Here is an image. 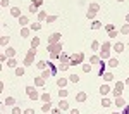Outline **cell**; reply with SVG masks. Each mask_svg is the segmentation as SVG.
Wrapping results in <instances>:
<instances>
[{"mask_svg":"<svg viewBox=\"0 0 129 114\" xmlns=\"http://www.w3.org/2000/svg\"><path fill=\"white\" fill-rule=\"evenodd\" d=\"M47 50L50 52L52 61H55V59H59V55L62 54V43H60V41H59V43H50V45L47 47Z\"/></svg>","mask_w":129,"mask_h":114,"instance_id":"obj_1","label":"cell"},{"mask_svg":"<svg viewBox=\"0 0 129 114\" xmlns=\"http://www.w3.org/2000/svg\"><path fill=\"white\" fill-rule=\"evenodd\" d=\"M84 61V54H74L69 61V66H76V64H81Z\"/></svg>","mask_w":129,"mask_h":114,"instance_id":"obj_2","label":"cell"},{"mask_svg":"<svg viewBox=\"0 0 129 114\" xmlns=\"http://www.w3.org/2000/svg\"><path fill=\"white\" fill-rule=\"evenodd\" d=\"M36 57V48H29V52H28V55H26V59H24V64L26 66H29L33 64V59Z\"/></svg>","mask_w":129,"mask_h":114,"instance_id":"obj_3","label":"cell"},{"mask_svg":"<svg viewBox=\"0 0 129 114\" xmlns=\"http://www.w3.org/2000/svg\"><path fill=\"white\" fill-rule=\"evenodd\" d=\"M124 85H126V83H122V81H117V83H115V88H114V97H121V92H122Z\"/></svg>","mask_w":129,"mask_h":114,"instance_id":"obj_4","label":"cell"},{"mask_svg":"<svg viewBox=\"0 0 129 114\" xmlns=\"http://www.w3.org/2000/svg\"><path fill=\"white\" fill-rule=\"evenodd\" d=\"M26 93L29 95V100H38V92H36L33 86H28V88H26Z\"/></svg>","mask_w":129,"mask_h":114,"instance_id":"obj_5","label":"cell"},{"mask_svg":"<svg viewBox=\"0 0 129 114\" xmlns=\"http://www.w3.org/2000/svg\"><path fill=\"white\" fill-rule=\"evenodd\" d=\"M59 41H60V33H53L48 38V43H59Z\"/></svg>","mask_w":129,"mask_h":114,"instance_id":"obj_6","label":"cell"},{"mask_svg":"<svg viewBox=\"0 0 129 114\" xmlns=\"http://www.w3.org/2000/svg\"><path fill=\"white\" fill-rule=\"evenodd\" d=\"M10 14H12L14 17H21V9H19V7H12V9H10Z\"/></svg>","mask_w":129,"mask_h":114,"instance_id":"obj_7","label":"cell"},{"mask_svg":"<svg viewBox=\"0 0 129 114\" xmlns=\"http://www.w3.org/2000/svg\"><path fill=\"white\" fill-rule=\"evenodd\" d=\"M59 59H60V62H62V64H69V61H71V57H69V55H65V54H60V55H59Z\"/></svg>","mask_w":129,"mask_h":114,"instance_id":"obj_8","label":"cell"},{"mask_svg":"<svg viewBox=\"0 0 129 114\" xmlns=\"http://www.w3.org/2000/svg\"><path fill=\"white\" fill-rule=\"evenodd\" d=\"M108 92H110V86H108V85H102V86H100V93H102V95H107Z\"/></svg>","mask_w":129,"mask_h":114,"instance_id":"obj_9","label":"cell"},{"mask_svg":"<svg viewBox=\"0 0 129 114\" xmlns=\"http://www.w3.org/2000/svg\"><path fill=\"white\" fill-rule=\"evenodd\" d=\"M76 100H77V102H84V100H86V93H84V92H79V93L76 95Z\"/></svg>","mask_w":129,"mask_h":114,"instance_id":"obj_10","label":"cell"},{"mask_svg":"<svg viewBox=\"0 0 129 114\" xmlns=\"http://www.w3.org/2000/svg\"><path fill=\"white\" fill-rule=\"evenodd\" d=\"M59 109H62V111L69 109V102H67V100H60V102H59Z\"/></svg>","mask_w":129,"mask_h":114,"instance_id":"obj_11","label":"cell"},{"mask_svg":"<svg viewBox=\"0 0 129 114\" xmlns=\"http://www.w3.org/2000/svg\"><path fill=\"white\" fill-rule=\"evenodd\" d=\"M47 17H48V16H47V12H45V10H40V12H38V21H40V23H41V21H45Z\"/></svg>","mask_w":129,"mask_h":114,"instance_id":"obj_12","label":"cell"},{"mask_svg":"<svg viewBox=\"0 0 129 114\" xmlns=\"http://www.w3.org/2000/svg\"><path fill=\"white\" fill-rule=\"evenodd\" d=\"M57 85H59V88H64L65 85H67V79L65 78H59L57 79Z\"/></svg>","mask_w":129,"mask_h":114,"instance_id":"obj_13","label":"cell"},{"mask_svg":"<svg viewBox=\"0 0 129 114\" xmlns=\"http://www.w3.org/2000/svg\"><path fill=\"white\" fill-rule=\"evenodd\" d=\"M114 48H115V52H119V54H121V52L124 50V43H115V45H114Z\"/></svg>","mask_w":129,"mask_h":114,"instance_id":"obj_14","label":"cell"},{"mask_svg":"<svg viewBox=\"0 0 129 114\" xmlns=\"http://www.w3.org/2000/svg\"><path fill=\"white\" fill-rule=\"evenodd\" d=\"M115 104H117L119 107H124V106H126V102H124V99H121V97H115Z\"/></svg>","mask_w":129,"mask_h":114,"instance_id":"obj_15","label":"cell"},{"mask_svg":"<svg viewBox=\"0 0 129 114\" xmlns=\"http://www.w3.org/2000/svg\"><path fill=\"white\" fill-rule=\"evenodd\" d=\"M38 45H40V38L34 37V38H33V41H31V48H36Z\"/></svg>","mask_w":129,"mask_h":114,"instance_id":"obj_16","label":"cell"},{"mask_svg":"<svg viewBox=\"0 0 129 114\" xmlns=\"http://www.w3.org/2000/svg\"><path fill=\"white\" fill-rule=\"evenodd\" d=\"M59 97H60V99H65V97H67V90H65V88H59Z\"/></svg>","mask_w":129,"mask_h":114,"instance_id":"obj_17","label":"cell"},{"mask_svg":"<svg viewBox=\"0 0 129 114\" xmlns=\"http://www.w3.org/2000/svg\"><path fill=\"white\" fill-rule=\"evenodd\" d=\"M19 23H21V24H23V26H26V24H28V23H29V19H28V17H26V16H21V17H19Z\"/></svg>","mask_w":129,"mask_h":114,"instance_id":"obj_18","label":"cell"},{"mask_svg":"<svg viewBox=\"0 0 129 114\" xmlns=\"http://www.w3.org/2000/svg\"><path fill=\"white\" fill-rule=\"evenodd\" d=\"M5 55H7V57H14V55H16V50H14V48H7V50H5Z\"/></svg>","mask_w":129,"mask_h":114,"instance_id":"obj_19","label":"cell"},{"mask_svg":"<svg viewBox=\"0 0 129 114\" xmlns=\"http://www.w3.org/2000/svg\"><path fill=\"white\" fill-rule=\"evenodd\" d=\"M108 66H110V68H117V66H119V61H117V59H110V61H108Z\"/></svg>","mask_w":129,"mask_h":114,"instance_id":"obj_20","label":"cell"},{"mask_svg":"<svg viewBox=\"0 0 129 114\" xmlns=\"http://www.w3.org/2000/svg\"><path fill=\"white\" fill-rule=\"evenodd\" d=\"M14 104H16V99H12V97L5 99V106H14Z\"/></svg>","mask_w":129,"mask_h":114,"instance_id":"obj_21","label":"cell"},{"mask_svg":"<svg viewBox=\"0 0 129 114\" xmlns=\"http://www.w3.org/2000/svg\"><path fill=\"white\" fill-rule=\"evenodd\" d=\"M110 104H112L110 99H102V106H103V107H110Z\"/></svg>","mask_w":129,"mask_h":114,"instance_id":"obj_22","label":"cell"},{"mask_svg":"<svg viewBox=\"0 0 129 114\" xmlns=\"http://www.w3.org/2000/svg\"><path fill=\"white\" fill-rule=\"evenodd\" d=\"M41 111L47 114V113H50V102H45L43 104V107H41Z\"/></svg>","mask_w":129,"mask_h":114,"instance_id":"obj_23","label":"cell"},{"mask_svg":"<svg viewBox=\"0 0 129 114\" xmlns=\"http://www.w3.org/2000/svg\"><path fill=\"white\" fill-rule=\"evenodd\" d=\"M112 78H114L112 73H103V79H105V81H112Z\"/></svg>","mask_w":129,"mask_h":114,"instance_id":"obj_24","label":"cell"},{"mask_svg":"<svg viewBox=\"0 0 129 114\" xmlns=\"http://www.w3.org/2000/svg\"><path fill=\"white\" fill-rule=\"evenodd\" d=\"M34 83H36L38 86H43V85H45V79H43V78L40 76V78H36V79H34Z\"/></svg>","mask_w":129,"mask_h":114,"instance_id":"obj_25","label":"cell"},{"mask_svg":"<svg viewBox=\"0 0 129 114\" xmlns=\"http://www.w3.org/2000/svg\"><path fill=\"white\" fill-rule=\"evenodd\" d=\"M121 33H124V35H129V23H128V24H124V26L121 28Z\"/></svg>","mask_w":129,"mask_h":114,"instance_id":"obj_26","label":"cell"},{"mask_svg":"<svg viewBox=\"0 0 129 114\" xmlns=\"http://www.w3.org/2000/svg\"><path fill=\"white\" fill-rule=\"evenodd\" d=\"M21 37H23V38L29 37V30H28V28H23V30H21Z\"/></svg>","mask_w":129,"mask_h":114,"instance_id":"obj_27","label":"cell"},{"mask_svg":"<svg viewBox=\"0 0 129 114\" xmlns=\"http://www.w3.org/2000/svg\"><path fill=\"white\" fill-rule=\"evenodd\" d=\"M7 43H9V37H2L0 38V45H2V47H5Z\"/></svg>","mask_w":129,"mask_h":114,"instance_id":"obj_28","label":"cell"},{"mask_svg":"<svg viewBox=\"0 0 129 114\" xmlns=\"http://www.w3.org/2000/svg\"><path fill=\"white\" fill-rule=\"evenodd\" d=\"M69 79H71L72 83H77V81H79V76H77V75H74V73H72V75L69 76Z\"/></svg>","mask_w":129,"mask_h":114,"instance_id":"obj_29","label":"cell"},{"mask_svg":"<svg viewBox=\"0 0 129 114\" xmlns=\"http://www.w3.org/2000/svg\"><path fill=\"white\" fill-rule=\"evenodd\" d=\"M100 26H102V23H100V21H93V24H91V30H98Z\"/></svg>","mask_w":129,"mask_h":114,"instance_id":"obj_30","label":"cell"},{"mask_svg":"<svg viewBox=\"0 0 129 114\" xmlns=\"http://www.w3.org/2000/svg\"><path fill=\"white\" fill-rule=\"evenodd\" d=\"M40 99H41L43 102H50V95H48V93H43V95H41Z\"/></svg>","mask_w":129,"mask_h":114,"instance_id":"obj_31","label":"cell"},{"mask_svg":"<svg viewBox=\"0 0 129 114\" xmlns=\"http://www.w3.org/2000/svg\"><path fill=\"white\" fill-rule=\"evenodd\" d=\"M16 75L23 76V75H24V68H16Z\"/></svg>","mask_w":129,"mask_h":114,"instance_id":"obj_32","label":"cell"},{"mask_svg":"<svg viewBox=\"0 0 129 114\" xmlns=\"http://www.w3.org/2000/svg\"><path fill=\"white\" fill-rule=\"evenodd\" d=\"M98 9H100V7H98V3H90V10H93V12H97Z\"/></svg>","mask_w":129,"mask_h":114,"instance_id":"obj_33","label":"cell"},{"mask_svg":"<svg viewBox=\"0 0 129 114\" xmlns=\"http://www.w3.org/2000/svg\"><path fill=\"white\" fill-rule=\"evenodd\" d=\"M90 62H91V64H97V62H100V57H98V55H93V57L90 59Z\"/></svg>","mask_w":129,"mask_h":114,"instance_id":"obj_34","label":"cell"},{"mask_svg":"<svg viewBox=\"0 0 129 114\" xmlns=\"http://www.w3.org/2000/svg\"><path fill=\"white\" fill-rule=\"evenodd\" d=\"M48 76H52V71H43V73H41V78H43V79H47Z\"/></svg>","mask_w":129,"mask_h":114,"instance_id":"obj_35","label":"cell"},{"mask_svg":"<svg viewBox=\"0 0 129 114\" xmlns=\"http://www.w3.org/2000/svg\"><path fill=\"white\" fill-rule=\"evenodd\" d=\"M108 55H110L108 50H102V55H100V57H102V59H108Z\"/></svg>","mask_w":129,"mask_h":114,"instance_id":"obj_36","label":"cell"},{"mask_svg":"<svg viewBox=\"0 0 129 114\" xmlns=\"http://www.w3.org/2000/svg\"><path fill=\"white\" fill-rule=\"evenodd\" d=\"M16 64H17V62H16V59H14V57H10V59H9V66H10V68H16Z\"/></svg>","mask_w":129,"mask_h":114,"instance_id":"obj_37","label":"cell"},{"mask_svg":"<svg viewBox=\"0 0 129 114\" xmlns=\"http://www.w3.org/2000/svg\"><path fill=\"white\" fill-rule=\"evenodd\" d=\"M36 66H38L40 69H45V68H47V62H45V61H40V62H38Z\"/></svg>","mask_w":129,"mask_h":114,"instance_id":"obj_38","label":"cell"},{"mask_svg":"<svg viewBox=\"0 0 129 114\" xmlns=\"http://www.w3.org/2000/svg\"><path fill=\"white\" fill-rule=\"evenodd\" d=\"M31 30H34V31H38V30H41V23H34L33 24V28Z\"/></svg>","mask_w":129,"mask_h":114,"instance_id":"obj_39","label":"cell"},{"mask_svg":"<svg viewBox=\"0 0 129 114\" xmlns=\"http://www.w3.org/2000/svg\"><path fill=\"white\" fill-rule=\"evenodd\" d=\"M91 48H93V50H98V48H100V43H98L97 40H95V41L91 43Z\"/></svg>","mask_w":129,"mask_h":114,"instance_id":"obj_40","label":"cell"},{"mask_svg":"<svg viewBox=\"0 0 129 114\" xmlns=\"http://www.w3.org/2000/svg\"><path fill=\"white\" fill-rule=\"evenodd\" d=\"M83 71H84V73H90V71H91V66H90V64H84V66H83Z\"/></svg>","mask_w":129,"mask_h":114,"instance_id":"obj_41","label":"cell"},{"mask_svg":"<svg viewBox=\"0 0 129 114\" xmlns=\"http://www.w3.org/2000/svg\"><path fill=\"white\" fill-rule=\"evenodd\" d=\"M36 10H38V7H34V5H29V12H31V14H36Z\"/></svg>","mask_w":129,"mask_h":114,"instance_id":"obj_42","label":"cell"},{"mask_svg":"<svg viewBox=\"0 0 129 114\" xmlns=\"http://www.w3.org/2000/svg\"><path fill=\"white\" fill-rule=\"evenodd\" d=\"M55 19H57V16H48V17H47V23H53Z\"/></svg>","mask_w":129,"mask_h":114,"instance_id":"obj_43","label":"cell"},{"mask_svg":"<svg viewBox=\"0 0 129 114\" xmlns=\"http://www.w3.org/2000/svg\"><path fill=\"white\" fill-rule=\"evenodd\" d=\"M102 50H110V43H102Z\"/></svg>","mask_w":129,"mask_h":114,"instance_id":"obj_44","label":"cell"},{"mask_svg":"<svg viewBox=\"0 0 129 114\" xmlns=\"http://www.w3.org/2000/svg\"><path fill=\"white\" fill-rule=\"evenodd\" d=\"M12 114H24V113H23L19 107H14V109H12Z\"/></svg>","mask_w":129,"mask_h":114,"instance_id":"obj_45","label":"cell"},{"mask_svg":"<svg viewBox=\"0 0 129 114\" xmlns=\"http://www.w3.org/2000/svg\"><path fill=\"white\" fill-rule=\"evenodd\" d=\"M67 68H69V64H60V66H59V71H65Z\"/></svg>","mask_w":129,"mask_h":114,"instance_id":"obj_46","label":"cell"},{"mask_svg":"<svg viewBox=\"0 0 129 114\" xmlns=\"http://www.w3.org/2000/svg\"><path fill=\"white\" fill-rule=\"evenodd\" d=\"M95 14H97V12H93V10H90V12H88V19H95Z\"/></svg>","mask_w":129,"mask_h":114,"instance_id":"obj_47","label":"cell"},{"mask_svg":"<svg viewBox=\"0 0 129 114\" xmlns=\"http://www.w3.org/2000/svg\"><path fill=\"white\" fill-rule=\"evenodd\" d=\"M105 30H107L108 33H110V31H114V24H107V26H105Z\"/></svg>","mask_w":129,"mask_h":114,"instance_id":"obj_48","label":"cell"},{"mask_svg":"<svg viewBox=\"0 0 129 114\" xmlns=\"http://www.w3.org/2000/svg\"><path fill=\"white\" fill-rule=\"evenodd\" d=\"M41 3H43V0H34V2H33V5H34V7H40Z\"/></svg>","mask_w":129,"mask_h":114,"instance_id":"obj_49","label":"cell"},{"mask_svg":"<svg viewBox=\"0 0 129 114\" xmlns=\"http://www.w3.org/2000/svg\"><path fill=\"white\" fill-rule=\"evenodd\" d=\"M0 5H2V7H7V5H9V0H0Z\"/></svg>","mask_w":129,"mask_h":114,"instance_id":"obj_50","label":"cell"},{"mask_svg":"<svg viewBox=\"0 0 129 114\" xmlns=\"http://www.w3.org/2000/svg\"><path fill=\"white\" fill-rule=\"evenodd\" d=\"M115 35H117V31H115V30H114V31H110V33H108V37H110V38H114V37H115Z\"/></svg>","mask_w":129,"mask_h":114,"instance_id":"obj_51","label":"cell"},{"mask_svg":"<svg viewBox=\"0 0 129 114\" xmlns=\"http://www.w3.org/2000/svg\"><path fill=\"white\" fill-rule=\"evenodd\" d=\"M24 114H34V111H33V109H26V111H24Z\"/></svg>","mask_w":129,"mask_h":114,"instance_id":"obj_52","label":"cell"},{"mask_svg":"<svg viewBox=\"0 0 129 114\" xmlns=\"http://www.w3.org/2000/svg\"><path fill=\"white\" fill-rule=\"evenodd\" d=\"M52 114H60V109H53V111H50Z\"/></svg>","mask_w":129,"mask_h":114,"instance_id":"obj_53","label":"cell"},{"mask_svg":"<svg viewBox=\"0 0 129 114\" xmlns=\"http://www.w3.org/2000/svg\"><path fill=\"white\" fill-rule=\"evenodd\" d=\"M122 114H129V107H126V106H124V113Z\"/></svg>","mask_w":129,"mask_h":114,"instance_id":"obj_54","label":"cell"},{"mask_svg":"<svg viewBox=\"0 0 129 114\" xmlns=\"http://www.w3.org/2000/svg\"><path fill=\"white\" fill-rule=\"evenodd\" d=\"M71 114H79V111H77V109H72V111H71Z\"/></svg>","mask_w":129,"mask_h":114,"instance_id":"obj_55","label":"cell"},{"mask_svg":"<svg viewBox=\"0 0 129 114\" xmlns=\"http://www.w3.org/2000/svg\"><path fill=\"white\" fill-rule=\"evenodd\" d=\"M126 85H129V76H128V79H126Z\"/></svg>","mask_w":129,"mask_h":114,"instance_id":"obj_56","label":"cell"},{"mask_svg":"<svg viewBox=\"0 0 129 114\" xmlns=\"http://www.w3.org/2000/svg\"><path fill=\"white\" fill-rule=\"evenodd\" d=\"M126 21H128V23H129V14H128V16H126Z\"/></svg>","mask_w":129,"mask_h":114,"instance_id":"obj_57","label":"cell"},{"mask_svg":"<svg viewBox=\"0 0 129 114\" xmlns=\"http://www.w3.org/2000/svg\"><path fill=\"white\" fill-rule=\"evenodd\" d=\"M119 2H124V0H119Z\"/></svg>","mask_w":129,"mask_h":114,"instance_id":"obj_58","label":"cell"},{"mask_svg":"<svg viewBox=\"0 0 129 114\" xmlns=\"http://www.w3.org/2000/svg\"><path fill=\"white\" fill-rule=\"evenodd\" d=\"M112 114H117V113H112Z\"/></svg>","mask_w":129,"mask_h":114,"instance_id":"obj_59","label":"cell"},{"mask_svg":"<svg viewBox=\"0 0 129 114\" xmlns=\"http://www.w3.org/2000/svg\"><path fill=\"white\" fill-rule=\"evenodd\" d=\"M128 45H129V43H128Z\"/></svg>","mask_w":129,"mask_h":114,"instance_id":"obj_60","label":"cell"}]
</instances>
